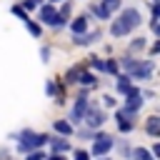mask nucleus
<instances>
[{
    "label": "nucleus",
    "mask_w": 160,
    "mask_h": 160,
    "mask_svg": "<svg viewBox=\"0 0 160 160\" xmlns=\"http://www.w3.org/2000/svg\"><path fill=\"white\" fill-rule=\"evenodd\" d=\"M140 10H135V8H128V10H122L120 12V18L112 22V28H110V32L115 35V38H122V35H128L130 30H135L138 25H140Z\"/></svg>",
    "instance_id": "f257e3e1"
},
{
    "label": "nucleus",
    "mask_w": 160,
    "mask_h": 160,
    "mask_svg": "<svg viewBox=\"0 0 160 160\" xmlns=\"http://www.w3.org/2000/svg\"><path fill=\"white\" fill-rule=\"evenodd\" d=\"M45 140H48V138H45L42 132L38 135V132H32V130H22V132H20V145H18V150H20V152H28L30 148H40Z\"/></svg>",
    "instance_id": "f03ea898"
},
{
    "label": "nucleus",
    "mask_w": 160,
    "mask_h": 160,
    "mask_svg": "<svg viewBox=\"0 0 160 160\" xmlns=\"http://www.w3.org/2000/svg\"><path fill=\"white\" fill-rule=\"evenodd\" d=\"M118 8H120V0H100V2H98L92 10H95V15H98V18L108 20V18H110V15H112Z\"/></svg>",
    "instance_id": "7ed1b4c3"
},
{
    "label": "nucleus",
    "mask_w": 160,
    "mask_h": 160,
    "mask_svg": "<svg viewBox=\"0 0 160 160\" xmlns=\"http://www.w3.org/2000/svg\"><path fill=\"white\" fill-rule=\"evenodd\" d=\"M110 148H112V138L110 135H98L95 142H92V152L95 155H105Z\"/></svg>",
    "instance_id": "20e7f679"
},
{
    "label": "nucleus",
    "mask_w": 160,
    "mask_h": 160,
    "mask_svg": "<svg viewBox=\"0 0 160 160\" xmlns=\"http://www.w3.org/2000/svg\"><path fill=\"white\" fill-rule=\"evenodd\" d=\"M135 78H140V80H148L150 75H152V60H145V62H135V68L130 70Z\"/></svg>",
    "instance_id": "39448f33"
},
{
    "label": "nucleus",
    "mask_w": 160,
    "mask_h": 160,
    "mask_svg": "<svg viewBox=\"0 0 160 160\" xmlns=\"http://www.w3.org/2000/svg\"><path fill=\"white\" fill-rule=\"evenodd\" d=\"M100 35H102V30H92V32H80V35H75V42H78V45H90L92 40H100Z\"/></svg>",
    "instance_id": "423d86ee"
},
{
    "label": "nucleus",
    "mask_w": 160,
    "mask_h": 160,
    "mask_svg": "<svg viewBox=\"0 0 160 160\" xmlns=\"http://www.w3.org/2000/svg\"><path fill=\"white\" fill-rule=\"evenodd\" d=\"M85 112H88V100H85V95H80L78 102H75V108H72V120H80Z\"/></svg>",
    "instance_id": "0eeeda50"
},
{
    "label": "nucleus",
    "mask_w": 160,
    "mask_h": 160,
    "mask_svg": "<svg viewBox=\"0 0 160 160\" xmlns=\"http://www.w3.org/2000/svg\"><path fill=\"white\" fill-rule=\"evenodd\" d=\"M88 122H90L92 128L102 125V122H105V112H102V110H98V108H92V110L88 112Z\"/></svg>",
    "instance_id": "6e6552de"
},
{
    "label": "nucleus",
    "mask_w": 160,
    "mask_h": 160,
    "mask_svg": "<svg viewBox=\"0 0 160 160\" xmlns=\"http://www.w3.org/2000/svg\"><path fill=\"white\" fill-rule=\"evenodd\" d=\"M40 20L48 22V25H52V22H55V8H52V5H42V8H40Z\"/></svg>",
    "instance_id": "1a4fd4ad"
},
{
    "label": "nucleus",
    "mask_w": 160,
    "mask_h": 160,
    "mask_svg": "<svg viewBox=\"0 0 160 160\" xmlns=\"http://www.w3.org/2000/svg\"><path fill=\"white\" fill-rule=\"evenodd\" d=\"M118 90H120L122 95H128V92L132 90V85H130V78H128V75H120V78H118Z\"/></svg>",
    "instance_id": "9d476101"
},
{
    "label": "nucleus",
    "mask_w": 160,
    "mask_h": 160,
    "mask_svg": "<svg viewBox=\"0 0 160 160\" xmlns=\"http://www.w3.org/2000/svg\"><path fill=\"white\" fill-rule=\"evenodd\" d=\"M148 132H150V135H158V132H160V120H158L155 115L148 120Z\"/></svg>",
    "instance_id": "9b49d317"
},
{
    "label": "nucleus",
    "mask_w": 160,
    "mask_h": 160,
    "mask_svg": "<svg viewBox=\"0 0 160 160\" xmlns=\"http://www.w3.org/2000/svg\"><path fill=\"white\" fill-rule=\"evenodd\" d=\"M85 28H88V22H85V18H78V20L72 22V32H75V35H80V32H85Z\"/></svg>",
    "instance_id": "f8f14e48"
},
{
    "label": "nucleus",
    "mask_w": 160,
    "mask_h": 160,
    "mask_svg": "<svg viewBox=\"0 0 160 160\" xmlns=\"http://www.w3.org/2000/svg\"><path fill=\"white\" fill-rule=\"evenodd\" d=\"M55 130H58V132H62V135H70V132H72V128H70L65 120H55Z\"/></svg>",
    "instance_id": "ddd939ff"
},
{
    "label": "nucleus",
    "mask_w": 160,
    "mask_h": 160,
    "mask_svg": "<svg viewBox=\"0 0 160 160\" xmlns=\"http://www.w3.org/2000/svg\"><path fill=\"white\" fill-rule=\"evenodd\" d=\"M25 22H28V30H30V32H32V35H35V38H40V32H42V30H40V25H38V22H32V20H30V18H28V20H25Z\"/></svg>",
    "instance_id": "4468645a"
},
{
    "label": "nucleus",
    "mask_w": 160,
    "mask_h": 160,
    "mask_svg": "<svg viewBox=\"0 0 160 160\" xmlns=\"http://www.w3.org/2000/svg\"><path fill=\"white\" fill-rule=\"evenodd\" d=\"M78 82H82V85H92L95 78H92L90 72H80V75H78Z\"/></svg>",
    "instance_id": "2eb2a0df"
},
{
    "label": "nucleus",
    "mask_w": 160,
    "mask_h": 160,
    "mask_svg": "<svg viewBox=\"0 0 160 160\" xmlns=\"http://www.w3.org/2000/svg\"><path fill=\"white\" fill-rule=\"evenodd\" d=\"M132 160H152V158H150V152H148V150H142V148H140V150H135V152H132Z\"/></svg>",
    "instance_id": "dca6fc26"
},
{
    "label": "nucleus",
    "mask_w": 160,
    "mask_h": 160,
    "mask_svg": "<svg viewBox=\"0 0 160 160\" xmlns=\"http://www.w3.org/2000/svg\"><path fill=\"white\" fill-rule=\"evenodd\" d=\"M52 148H55V152H65L70 145H68L65 140H55V142H52Z\"/></svg>",
    "instance_id": "f3484780"
},
{
    "label": "nucleus",
    "mask_w": 160,
    "mask_h": 160,
    "mask_svg": "<svg viewBox=\"0 0 160 160\" xmlns=\"http://www.w3.org/2000/svg\"><path fill=\"white\" fill-rule=\"evenodd\" d=\"M142 48H145V40H142V38H138V40L130 45V50H142Z\"/></svg>",
    "instance_id": "a211bd4d"
},
{
    "label": "nucleus",
    "mask_w": 160,
    "mask_h": 160,
    "mask_svg": "<svg viewBox=\"0 0 160 160\" xmlns=\"http://www.w3.org/2000/svg\"><path fill=\"white\" fill-rule=\"evenodd\" d=\"M90 60H92V68H95V70H105V62H102L100 58H90Z\"/></svg>",
    "instance_id": "6ab92c4d"
},
{
    "label": "nucleus",
    "mask_w": 160,
    "mask_h": 160,
    "mask_svg": "<svg viewBox=\"0 0 160 160\" xmlns=\"http://www.w3.org/2000/svg\"><path fill=\"white\" fill-rule=\"evenodd\" d=\"M105 70H108V72H118V62H115V60H108V62H105Z\"/></svg>",
    "instance_id": "aec40b11"
},
{
    "label": "nucleus",
    "mask_w": 160,
    "mask_h": 160,
    "mask_svg": "<svg viewBox=\"0 0 160 160\" xmlns=\"http://www.w3.org/2000/svg\"><path fill=\"white\" fill-rule=\"evenodd\" d=\"M75 160H90V155L85 150H75Z\"/></svg>",
    "instance_id": "412c9836"
},
{
    "label": "nucleus",
    "mask_w": 160,
    "mask_h": 160,
    "mask_svg": "<svg viewBox=\"0 0 160 160\" xmlns=\"http://www.w3.org/2000/svg\"><path fill=\"white\" fill-rule=\"evenodd\" d=\"M28 160H45V155H42V152H30Z\"/></svg>",
    "instance_id": "4be33fe9"
},
{
    "label": "nucleus",
    "mask_w": 160,
    "mask_h": 160,
    "mask_svg": "<svg viewBox=\"0 0 160 160\" xmlns=\"http://www.w3.org/2000/svg\"><path fill=\"white\" fill-rule=\"evenodd\" d=\"M22 5H25V8H35V5L40 8V0H22Z\"/></svg>",
    "instance_id": "5701e85b"
},
{
    "label": "nucleus",
    "mask_w": 160,
    "mask_h": 160,
    "mask_svg": "<svg viewBox=\"0 0 160 160\" xmlns=\"http://www.w3.org/2000/svg\"><path fill=\"white\" fill-rule=\"evenodd\" d=\"M48 92H50V95H55V92H58V85H55V82H52V80H50V82H48Z\"/></svg>",
    "instance_id": "b1692460"
},
{
    "label": "nucleus",
    "mask_w": 160,
    "mask_h": 160,
    "mask_svg": "<svg viewBox=\"0 0 160 160\" xmlns=\"http://www.w3.org/2000/svg\"><path fill=\"white\" fill-rule=\"evenodd\" d=\"M48 160H62V158H60V155H52V158H48Z\"/></svg>",
    "instance_id": "393cba45"
},
{
    "label": "nucleus",
    "mask_w": 160,
    "mask_h": 160,
    "mask_svg": "<svg viewBox=\"0 0 160 160\" xmlns=\"http://www.w3.org/2000/svg\"><path fill=\"white\" fill-rule=\"evenodd\" d=\"M52 2H60V0H52Z\"/></svg>",
    "instance_id": "a878e982"
}]
</instances>
